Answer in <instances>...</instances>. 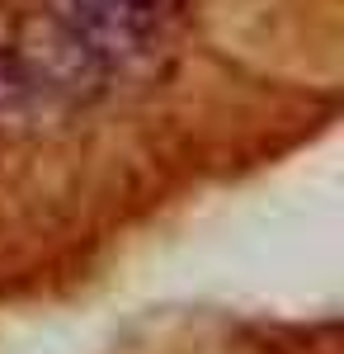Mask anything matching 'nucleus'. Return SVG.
<instances>
[{
    "instance_id": "obj_1",
    "label": "nucleus",
    "mask_w": 344,
    "mask_h": 354,
    "mask_svg": "<svg viewBox=\"0 0 344 354\" xmlns=\"http://www.w3.org/2000/svg\"><path fill=\"white\" fill-rule=\"evenodd\" d=\"M61 43L80 66L113 71L156 48L175 0H48Z\"/></svg>"
}]
</instances>
